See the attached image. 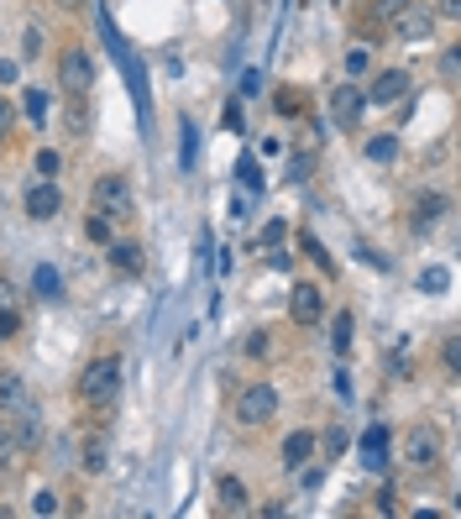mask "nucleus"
Listing matches in <instances>:
<instances>
[{
  "instance_id": "obj_35",
  "label": "nucleus",
  "mask_w": 461,
  "mask_h": 519,
  "mask_svg": "<svg viewBox=\"0 0 461 519\" xmlns=\"http://www.w3.org/2000/svg\"><path fill=\"white\" fill-rule=\"evenodd\" d=\"M372 5H377V16H383V22H394V16H399L409 0H372Z\"/></svg>"
},
{
  "instance_id": "obj_39",
  "label": "nucleus",
  "mask_w": 461,
  "mask_h": 519,
  "mask_svg": "<svg viewBox=\"0 0 461 519\" xmlns=\"http://www.w3.org/2000/svg\"><path fill=\"white\" fill-rule=\"evenodd\" d=\"M440 5V16H461V0H435Z\"/></svg>"
},
{
  "instance_id": "obj_15",
  "label": "nucleus",
  "mask_w": 461,
  "mask_h": 519,
  "mask_svg": "<svg viewBox=\"0 0 461 519\" xmlns=\"http://www.w3.org/2000/svg\"><path fill=\"white\" fill-rule=\"evenodd\" d=\"M446 205H451L446 194H420V200H414V215H409V226H414V231H430L435 220L446 215Z\"/></svg>"
},
{
  "instance_id": "obj_37",
  "label": "nucleus",
  "mask_w": 461,
  "mask_h": 519,
  "mask_svg": "<svg viewBox=\"0 0 461 519\" xmlns=\"http://www.w3.org/2000/svg\"><path fill=\"white\" fill-rule=\"evenodd\" d=\"M262 352H268V336H262V331H257V336H246V357H262Z\"/></svg>"
},
{
  "instance_id": "obj_24",
  "label": "nucleus",
  "mask_w": 461,
  "mask_h": 519,
  "mask_svg": "<svg viewBox=\"0 0 461 519\" xmlns=\"http://www.w3.org/2000/svg\"><path fill=\"white\" fill-rule=\"evenodd\" d=\"M22 111H27V121H37V126H42V116H48V94H42V90H27Z\"/></svg>"
},
{
  "instance_id": "obj_38",
  "label": "nucleus",
  "mask_w": 461,
  "mask_h": 519,
  "mask_svg": "<svg viewBox=\"0 0 461 519\" xmlns=\"http://www.w3.org/2000/svg\"><path fill=\"white\" fill-rule=\"evenodd\" d=\"M0 85H16V63L11 58H0Z\"/></svg>"
},
{
  "instance_id": "obj_36",
  "label": "nucleus",
  "mask_w": 461,
  "mask_h": 519,
  "mask_svg": "<svg viewBox=\"0 0 461 519\" xmlns=\"http://www.w3.org/2000/svg\"><path fill=\"white\" fill-rule=\"evenodd\" d=\"M11 457H22V452H16V441H11V430H5V420H0V461H11Z\"/></svg>"
},
{
  "instance_id": "obj_11",
  "label": "nucleus",
  "mask_w": 461,
  "mask_h": 519,
  "mask_svg": "<svg viewBox=\"0 0 461 519\" xmlns=\"http://www.w3.org/2000/svg\"><path fill=\"white\" fill-rule=\"evenodd\" d=\"M315 452H320L315 430H288V435H283V467H288V472L309 467V461H315Z\"/></svg>"
},
{
  "instance_id": "obj_18",
  "label": "nucleus",
  "mask_w": 461,
  "mask_h": 519,
  "mask_svg": "<svg viewBox=\"0 0 461 519\" xmlns=\"http://www.w3.org/2000/svg\"><path fill=\"white\" fill-rule=\"evenodd\" d=\"M105 461H111V441H105V435L84 441V452H79V467H84V472H105Z\"/></svg>"
},
{
  "instance_id": "obj_20",
  "label": "nucleus",
  "mask_w": 461,
  "mask_h": 519,
  "mask_svg": "<svg viewBox=\"0 0 461 519\" xmlns=\"http://www.w3.org/2000/svg\"><path fill=\"white\" fill-rule=\"evenodd\" d=\"M111 226H116V220H111V215H100V210H90V215H84V237H90L94 246H105L111 237H116Z\"/></svg>"
},
{
  "instance_id": "obj_2",
  "label": "nucleus",
  "mask_w": 461,
  "mask_h": 519,
  "mask_svg": "<svg viewBox=\"0 0 461 519\" xmlns=\"http://www.w3.org/2000/svg\"><path fill=\"white\" fill-rule=\"evenodd\" d=\"M231 415H236V425L262 430L278 415V389L273 383H246L242 394H236V404H231Z\"/></svg>"
},
{
  "instance_id": "obj_21",
  "label": "nucleus",
  "mask_w": 461,
  "mask_h": 519,
  "mask_svg": "<svg viewBox=\"0 0 461 519\" xmlns=\"http://www.w3.org/2000/svg\"><path fill=\"white\" fill-rule=\"evenodd\" d=\"M331 346H336V357H346V352H351V315H346V309L331 320Z\"/></svg>"
},
{
  "instance_id": "obj_31",
  "label": "nucleus",
  "mask_w": 461,
  "mask_h": 519,
  "mask_svg": "<svg viewBox=\"0 0 461 519\" xmlns=\"http://www.w3.org/2000/svg\"><path fill=\"white\" fill-rule=\"evenodd\" d=\"M315 441L325 446V457H341V452H346V435H341V430H325V435H315Z\"/></svg>"
},
{
  "instance_id": "obj_4",
  "label": "nucleus",
  "mask_w": 461,
  "mask_h": 519,
  "mask_svg": "<svg viewBox=\"0 0 461 519\" xmlns=\"http://www.w3.org/2000/svg\"><path fill=\"white\" fill-rule=\"evenodd\" d=\"M58 85L63 94H90L94 85V58H90V48H68L58 58Z\"/></svg>"
},
{
  "instance_id": "obj_32",
  "label": "nucleus",
  "mask_w": 461,
  "mask_h": 519,
  "mask_svg": "<svg viewBox=\"0 0 461 519\" xmlns=\"http://www.w3.org/2000/svg\"><path fill=\"white\" fill-rule=\"evenodd\" d=\"M31 515H58V493H37V498H31Z\"/></svg>"
},
{
  "instance_id": "obj_7",
  "label": "nucleus",
  "mask_w": 461,
  "mask_h": 519,
  "mask_svg": "<svg viewBox=\"0 0 461 519\" xmlns=\"http://www.w3.org/2000/svg\"><path fill=\"white\" fill-rule=\"evenodd\" d=\"M388 27H394V37H399V42H425V37L435 31V11H430V5H420V0H409V5H403Z\"/></svg>"
},
{
  "instance_id": "obj_17",
  "label": "nucleus",
  "mask_w": 461,
  "mask_h": 519,
  "mask_svg": "<svg viewBox=\"0 0 461 519\" xmlns=\"http://www.w3.org/2000/svg\"><path fill=\"white\" fill-rule=\"evenodd\" d=\"M94 121V111H90V94H68V116H63V126L74 131V137H84Z\"/></svg>"
},
{
  "instance_id": "obj_33",
  "label": "nucleus",
  "mask_w": 461,
  "mask_h": 519,
  "mask_svg": "<svg viewBox=\"0 0 461 519\" xmlns=\"http://www.w3.org/2000/svg\"><path fill=\"white\" fill-rule=\"evenodd\" d=\"M22 53H27V58H37V53H42V31H37V27L22 31Z\"/></svg>"
},
{
  "instance_id": "obj_27",
  "label": "nucleus",
  "mask_w": 461,
  "mask_h": 519,
  "mask_svg": "<svg viewBox=\"0 0 461 519\" xmlns=\"http://www.w3.org/2000/svg\"><path fill=\"white\" fill-rule=\"evenodd\" d=\"M457 74H461V53H457V48H446V53H440V79L457 85Z\"/></svg>"
},
{
  "instance_id": "obj_26",
  "label": "nucleus",
  "mask_w": 461,
  "mask_h": 519,
  "mask_svg": "<svg viewBox=\"0 0 461 519\" xmlns=\"http://www.w3.org/2000/svg\"><path fill=\"white\" fill-rule=\"evenodd\" d=\"M368 68H372L368 48H351V53H346V74H351V79H362V74H368Z\"/></svg>"
},
{
  "instance_id": "obj_19",
  "label": "nucleus",
  "mask_w": 461,
  "mask_h": 519,
  "mask_svg": "<svg viewBox=\"0 0 461 519\" xmlns=\"http://www.w3.org/2000/svg\"><path fill=\"white\" fill-rule=\"evenodd\" d=\"M368 163H377V168H388V163H399V137H372L368 148Z\"/></svg>"
},
{
  "instance_id": "obj_10",
  "label": "nucleus",
  "mask_w": 461,
  "mask_h": 519,
  "mask_svg": "<svg viewBox=\"0 0 461 519\" xmlns=\"http://www.w3.org/2000/svg\"><path fill=\"white\" fill-rule=\"evenodd\" d=\"M22 409H37V394L22 372H0V415H22Z\"/></svg>"
},
{
  "instance_id": "obj_25",
  "label": "nucleus",
  "mask_w": 461,
  "mask_h": 519,
  "mask_svg": "<svg viewBox=\"0 0 461 519\" xmlns=\"http://www.w3.org/2000/svg\"><path fill=\"white\" fill-rule=\"evenodd\" d=\"M446 283H451V273H446V268H425V273H420V289H425V294H440Z\"/></svg>"
},
{
  "instance_id": "obj_28",
  "label": "nucleus",
  "mask_w": 461,
  "mask_h": 519,
  "mask_svg": "<svg viewBox=\"0 0 461 519\" xmlns=\"http://www.w3.org/2000/svg\"><path fill=\"white\" fill-rule=\"evenodd\" d=\"M288 242V220H268L262 226V246H283Z\"/></svg>"
},
{
  "instance_id": "obj_8",
  "label": "nucleus",
  "mask_w": 461,
  "mask_h": 519,
  "mask_svg": "<svg viewBox=\"0 0 461 519\" xmlns=\"http://www.w3.org/2000/svg\"><path fill=\"white\" fill-rule=\"evenodd\" d=\"M22 210L31 215V220H58L63 215V194H58V183L53 179H37L27 189V194H22Z\"/></svg>"
},
{
  "instance_id": "obj_14",
  "label": "nucleus",
  "mask_w": 461,
  "mask_h": 519,
  "mask_svg": "<svg viewBox=\"0 0 461 519\" xmlns=\"http://www.w3.org/2000/svg\"><path fill=\"white\" fill-rule=\"evenodd\" d=\"M388 446H394L388 430L368 425V435H362V467H368V472H383V467H388Z\"/></svg>"
},
{
  "instance_id": "obj_34",
  "label": "nucleus",
  "mask_w": 461,
  "mask_h": 519,
  "mask_svg": "<svg viewBox=\"0 0 461 519\" xmlns=\"http://www.w3.org/2000/svg\"><path fill=\"white\" fill-rule=\"evenodd\" d=\"M299 246H305L309 257H315V263H320V268H331V257H325V246L315 242V237H299Z\"/></svg>"
},
{
  "instance_id": "obj_22",
  "label": "nucleus",
  "mask_w": 461,
  "mask_h": 519,
  "mask_svg": "<svg viewBox=\"0 0 461 519\" xmlns=\"http://www.w3.org/2000/svg\"><path fill=\"white\" fill-rule=\"evenodd\" d=\"M31 168H37V179H58V174H63V157L53 153V148H42V153L31 157Z\"/></svg>"
},
{
  "instance_id": "obj_12",
  "label": "nucleus",
  "mask_w": 461,
  "mask_h": 519,
  "mask_svg": "<svg viewBox=\"0 0 461 519\" xmlns=\"http://www.w3.org/2000/svg\"><path fill=\"white\" fill-rule=\"evenodd\" d=\"M362 105H368V100H362V90H357L351 79H341V85H336V94H331V116H336L341 126H357Z\"/></svg>"
},
{
  "instance_id": "obj_23",
  "label": "nucleus",
  "mask_w": 461,
  "mask_h": 519,
  "mask_svg": "<svg viewBox=\"0 0 461 519\" xmlns=\"http://www.w3.org/2000/svg\"><path fill=\"white\" fill-rule=\"evenodd\" d=\"M31 283H37V294H42V300H58V294H63V289H58V268H37Z\"/></svg>"
},
{
  "instance_id": "obj_1",
  "label": "nucleus",
  "mask_w": 461,
  "mask_h": 519,
  "mask_svg": "<svg viewBox=\"0 0 461 519\" xmlns=\"http://www.w3.org/2000/svg\"><path fill=\"white\" fill-rule=\"evenodd\" d=\"M74 394H79V404H90V409H111V404L121 398V357H94V362L79 372Z\"/></svg>"
},
{
  "instance_id": "obj_29",
  "label": "nucleus",
  "mask_w": 461,
  "mask_h": 519,
  "mask_svg": "<svg viewBox=\"0 0 461 519\" xmlns=\"http://www.w3.org/2000/svg\"><path fill=\"white\" fill-rule=\"evenodd\" d=\"M11 336H22V315H16V309H0V341H11Z\"/></svg>"
},
{
  "instance_id": "obj_40",
  "label": "nucleus",
  "mask_w": 461,
  "mask_h": 519,
  "mask_svg": "<svg viewBox=\"0 0 461 519\" xmlns=\"http://www.w3.org/2000/svg\"><path fill=\"white\" fill-rule=\"evenodd\" d=\"M5 121H11V105H5V100H0V131H5Z\"/></svg>"
},
{
  "instance_id": "obj_9",
  "label": "nucleus",
  "mask_w": 461,
  "mask_h": 519,
  "mask_svg": "<svg viewBox=\"0 0 461 519\" xmlns=\"http://www.w3.org/2000/svg\"><path fill=\"white\" fill-rule=\"evenodd\" d=\"M409 94V74L403 68H383V74H372V85L362 100H372V105H394V100H403Z\"/></svg>"
},
{
  "instance_id": "obj_5",
  "label": "nucleus",
  "mask_w": 461,
  "mask_h": 519,
  "mask_svg": "<svg viewBox=\"0 0 461 519\" xmlns=\"http://www.w3.org/2000/svg\"><path fill=\"white\" fill-rule=\"evenodd\" d=\"M399 457L409 461V467H435V461H440V430L435 425H409L403 430Z\"/></svg>"
},
{
  "instance_id": "obj_13",
  "label": "nucleus",
  "mask_w": 461,
  "mask_h": 519,
  "mask_svg": "<svg viewBox=\"0 0 461 519\" xmlns=\"http://www.w3.org/2000/svg\"><path fill=\"white\" fill-rule=\"evenodd\" d=\"M105 257H111V268H116V273H142V268H147V257H142V246L137 242H116V237H111V242H105Z\"/></svg>"
},
{
  "instance_id": "obj_6",
  "label": "nucleus",
  "mask_w": 461,
  "mask_h": 519,
  "mask_svg": "<svg viewBox=\"0 0 461 519\" xmlns=\"http://www.w3.org/2000/svg\"><path fill=\"white\" fill-rule=\"evenodd\" d=\"M288 320L299 326V331H315L320 320H325V300H320V289L315 283H294V294H288Z\"/></svg>"
},
{
  "instance_id": "obj_16",
  "label": "nucleus",
  "mask_w": 461,
  "mask_h": 519,
  "mask_svg": "<svg viewBox=\"0 0 461 519\" xmlns=\"http://www.w3.org/2000/svg\"><path fill=\"white\" fill-rule=\"evenodd\" d=\"M216 498H220V509H226V515H246V498H252V493H246L242 478H231V472H226V478L216 483Z\"/></svg>"
},
{
  "instance_id": "obj_41",
  "label": "nucleus",
  "mask_w": 461,
  "mask_h": 519,
  "mask_svg": "<svg viewBox=\"0 0 461 519\" xmlns=\"http://www.w3.org/2000/svg\"><path fill=\"white\" fill-rule=\"evenodd\" d=\"M63 5H79V0H63Z\"/></svg>"
},
{
  "instance_id": "obj_30",
  "label": "nucleus",
  "mask_w": 461,
  "mask_h": 519,
  "mask_svg": "<svg viewBox=\"0 0 461 519\" xmlns=\"http://www.w3.org/2000/svg\"><path fill=\"white\" fill-rule=\"evenodd\" d=\"M440 357H446V372H461V341H457V336H446Z\"/></svg>"
},
{
  "instance_id": "obj_3",
  "label": "nucleus",
  "mask_w": 461,
  "mask_h": 519,
  "mask_svg": "<svg viewBox=\"0 0 461 519\" xmlns=\"http://www.w3.org/2000/svg\"><path fill=\"white\" fill-rule=\"evenodd\" d=\"M90 205L100 215H111V220H126L131 215V179L126 174H100L90 183Z\"/></svg>"
}]
</instances>
